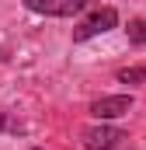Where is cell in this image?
Returning a JSON list of instances; mask_svg holds the SVG:
<instances>
[{"label": "cell", "mask_w": 146, "mask_h": 150, "mask_svg": "<svg viewBox=\"0 0 146 150\" xmlns=\"http://www.w3.org/2000/svg\"><path fill=\"white\" fill-rule=\"evenodd\" d=\"M115 25H118V11H115V7H94V14L84 18V21L73 28V42H87V38H94V35H105Z\"/></svg>", "instance_id": "obj_1"}, {"label": "cell", "mask_w": 146, "mask_h": 150, "mask_svg": "<svg viewBox=\"0 0 146 150\" xmlns=\"http://www.w3.org/2000/svg\"><path fill=\"white\" fill-rule=\"evenodd\" d=\"M21 4L35 14H49V18H73L87 7H98V0H21Z\"/></svg>", "instance_id": "obj_2"}, {"label": "cell", "mask_w": 146, "mask_h": 150, "mask_svg": "<svg viewBox=\"0 0 146 150\" xmlns=\"http://www.w3.org/2000/svg\"><path fill=\"white\" fill-rule=\"evenodd\" d=\"M122 140H125V133L115 129V126H87V129H80V143L87 150H115Z\"/></svg>", "instance_id": "obj_3"}, {"label": "cell", "mask_w": 146, "mask_h": 150, "mask_svg": "<svg viewBox=\"0 0 146 150\" xmlns=\"http://www.w3.org/2000/svg\"><path fill=\"white\" fill-rule=\"evenodd\" d=\"M132 108V94H105L98 101H91V115L94 119H118V115H129Z\"/></svg>", "instance_id": "obj_4"}, {"label": "cell", "mask_w": 146, "mask_h": 150, "mask_svg": "<svg viewBox=\"0 0 146 150\" xmlns=\"http://www.w3.org/2000/svg\"><path fill=\"white\" fill-rule=\"evenodd\" d=\"M118 80H122V84H143L146 80V63L143 67H125V70H118Z\"/></svg>", "instance_id": "obj_5"}, {"label": "cell", "mask_w": 146, "mask_h": 150, "mask_svg": "<svg viewBox=\"0 0 146 150\" xmlns=\"http://www.w3.org/2000/svg\"><path fill=\"white\" fill-rule=\"evenodd\" d=\"M129 42H136V45H146V18H139V21H129Z\"/></svg>", "instance_id": "obj_6"}, {"label": "cell", "mask_w": 146, "mask_h": 150, "mask_svg": "<svg viewBox=\"0 0 146 150\" xmlns=\"http://www.w3.org/2000/svg\"><path fill=\"white\" fill-rule=\"evenodd\" d=\"M4 126H7V115H4V112H0V129H4Z\"/></svg>", "instance_id": "obj_7"}]
</instances>
